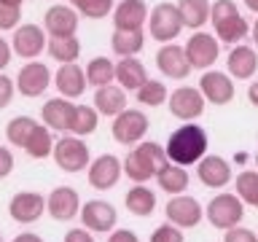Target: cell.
Segmentation results:
<instances>
[{
	"instance_id": "cell-18",
	"label": "cell",
	"mask_w": 258,
	"mask_h": 242,
	"mask_svg": "<svg viewBox=\"0 0 258 242\" xmlns=\"http://www.w3.org/2000/svg\"><path fill=\"white\" fill-rule=\"evenodd\" d=\"M199 89L205 94V100L213 105H229L234 100V81L229 73L205 70V76L199 78Z\"/></svg>"
},
{
	"instance_id": "cell-42",
	"label": "cell",
	"mask_w": 258,
	"mask_h": 242,
	"mask_svg": "<svg viewBox=\"0 0 258 242\" xmlns=\"http://www.w3.org/2000/svg\"><path fill=\"white\" fill-rule=\"evenodd\" d=\"M14 94H16V81H11L8 76L0 73V110L14 100Z\"/></svg>"
},
{
	"instance_id": "cell-17",
	"label": "cell",
	"mask_w": 258,
	"mask_h": 242,
	"mask_svg": "<svg viewBox=\"0 0 258 242\" xmlns=\"http://www.w3.org/2000/svg\"><path fill=\"white\" fill-rule=\"evenodd\" d=\"M46 32L43 27H38V24H19L11 38V48L16 56H22V59H35V56L46 48Z\"/></svg>"
},
{
	"instance_id": "cell-32",
	"label": "cell",
	"mask_w": 258,
	"mask_h": 242,
	"mask_svg": "<svg viewBox=\"0 0 258 242\" xmlns=\"http://www.w3.org/2000/svg\"><path fill=\"white\" fill-rule=\"evenodd\" d=\"M24 151L27 156L32 159H46L54 153V137H51V129L46 124H35V129L30 132L27 143H24Z\"/></svg>"
},
{
	"instance_id": "cell-40",
	"label": "cell",
	"mask_w": 258,
	"mask_h": 242,
	"mask_svg": "<svg viewBox=\"0 0 258 242\" xmlns=\"http://www.w3.org/2000/svg\"><path fill=\"white\" fill-rule=\"evenodd\" d=\"M22 22V6L0 3V30H16Z\"/></svg>"
},
{
	"instance_id": "cell-14",
	"label": "cell",
	"mask_w": 258,
	"mask_h": 242,
	"mask_svg": "<svg viewBox=\"0 0 258 242\" xmlns=\"http://www.w3.org/2000/svg\"><path fill=\"white\" fill-rule=\"evenodd\" d=\"M48 86H51V70L43 62L32 59L16 73V92L24 97H40Z\"/></svg>"
},
{
	"instance_id": "cell-36",
	"label": "cell",
	"mask_w": 258,
	"mask_h": 242,
	"mask_svg": "<svg viewBox=\"0 0 258 242\" xmlns=\"http://www.w3.org/2000/svg\"><path fill=\"white\" fill-rule=\"evenodd\" d=\"M35 124H38V121L32 118V116H16V118H11V121L6 124V137H8V143L24 148V143H27V137H30L32 129H35Z\"/></svg>"
},
{
	"instance_id": "cell-2",
	"label": "cell",
	"mask_w": 258,
	"mask_h": 242,
	"mask_svg": "<svg viewBox=\"0 0 258 242\" xmlns=\"http://www.w3.org/2000/svg\"><path fill=\"white\" fill-rule=\"evenodd\" d=\"M167 148H161L159 143L145 140L137 148H132L124 159V175L132 183H148L151 177H156V172L167 164Z\"/></svg>"
},
{
	"instance_id": "cell-6",
	"label": "cell",
	"mask_w": 258,
	"mask_h": 242,
	"mask_svg": "<svg viewBox=\"0 0 258 242\" xmlns=\"http://www.w3.org/2000/svg\"><path fill=\"white\" fill-rule=\"evenodd\" d=\"M148 30L151 38H156L159 43H172L183 30V16L177 3H159L148 14Z\"/></svg>"
},
{
	"instance_id": "cell-47",
	"label": "cell",
	"mask_w": 258,
	"mask_h": 242,
	"mask_svg": "<svg viewBox=\"0 0 258 242\" xmlns=\"http://www.w3.org/2000/svg\"><path fill=\"white\" fill-rule=\"evenodd\" d=\"M14 242H43V237H38L32 231H22L19 237H14Z\"/></svg>"
},
{
	"instance_id": "cell-16",
	"label": "cell",
	"mask_w": 258,
	"mask_h": 242,
	"mask_svg": "<svg viewBox=\"0 0 258 242\" xmlns=\"http://www.w3.org/2000/svg\"><path fill=\"white\" fill-rule=\"evenodd\" d=\"M46 213L54 221H73L76 215H81V197L76 189L70 186H59L46 197Z\"/></svg>"
},
{
	"instance_id": "cell-29",
	"label": "cell",
	"mask_w": 258,
	"mask_h": 242,
	"mask_svg": "<svg viewBox=\"0 0 258 242\" xmlns=\"http://www.w3.org/2000/svg\"><path fill=\"white\" fill-rule=\"evenodd\" d=\"M177 8H180V16H183V27L202 30L210 22L213 3L210 0H177Z\"/></svg>"
},
{
	"instance_id": "cell-33",
	"label": "cell",
	"mask_w": 258,
	"mask_h": 242,
	"mask_svg": "<svg viewBox=\"0 0 258 242\" xmlns=\"http://www.w3.org/2000/svg\"><path fill=\"white\" fill-rule=\"evenodd\" d=\"M86 78L94 89L108 86L116 81V65H113L108 56H94V59L86 65Z\"/></svg>"
},
{
	"instance_id": "cell-4",
	"label": "cell",
	"mask_w": 258,
	"mask_h": 242,
	"mask_svg": "<svg viewBox=\"0 0 258 242\" xmlns=\"http://www.w3.org/2000/svg\"><path fill=\"white\" fill-rule=\"evenodd\" d=\"M205 215L207 221L215 226V229H234V226L242 223V218H245V202H242L237 194H215L213 199H210V205L205 207Z\"/></svg>"
},
{
	"instance_id": "cell-26",
	"label": "cell",
	"mask_w": 258,
	"mask_h": 242,
	"mask_svg": "<svg viewBox=\"0 0 258 242\" xmlns=\"http://www.w3.org/2000/svg\"><path fill=\"white\" fill-rule=\"evenodd\" d=\"M116 81L118 86L124 89H140L145 81H148V73H145V65L135 56H121L118 65H116Z\"/></svg>"
},
{
	"instance_id": "cell-20",
	"label": "cell",
	"mask_w": 258,
	"mask_h": 242,
	"mask_svg": "<svg viewBox=\"0 0 258 242\" xmlns=\"http://www.w3.org/2000/svg\"><path fill=\"white\" fill-rule=\"evenodd\" d=\"M197 175L207 189H223L231 183V164L223 156H202L197 161Z\"/></svg>"
},
{
	"instance_id": "cell-23",
	"label": "cell",
	"mask_w": 258,
	"mask_h": 242,
	"mask_svg": "<svg viewBox=\"0 0 258 242\" xmlns=\"http://www.w3.org/2000/svg\"><path fill=\"white\" fill-rule=\"evenodd\" d=\"M73 113H76V105H73L68 97H54V100H48L43 105L40 118H43V124L48 129H54V132H68Z\"/></svg>"
},
{
	"instance_id": "cell-13",
	"label": "cell",
	"mask_w": 258,
	"mask_h": 242,
	"mask_svg": "<svg viewBox=\"0 0 258 242\" xmlns=\"http://www.w3.org/2000/svg\"><path fill=\"white\" fill-rule=\"evenodd\" d=\"M81 223L97 234L113 231L116 229V207L105 199H89L86 205H81Z\"/></svg>"
},
{
	"instance_id": "cell-50",
	"label": "cell",
	"mask_w": 258,
	"mask_h": 242,
	"mask_svg": "<svg viewBox=\"0 0 258 242\" xmlns=\"http://www.w3.org/2000/svg\"><path fill=\"white\" fill-rule=\"evenodd\" d=\"M245 6H247L253 14H258V0H245Z\"/></svg>"
},
{
	"instance_id": "cell-21",
	"label": "cell",
	"mask_w": 258,
	"mask_h": 242,
	"mask_svg": "<svg viewBox=\"0 0 258 242\" xmlns=\"http://www.w3.org/2000/svg\"><path fill=\"white\" fill-rule=\"evenodd\" d=\"M148 6L145 0H121L113 8V24L116 30H143V24L148 22Z\"/></svg>"
},
{
	"instance_id": "cell-44",
	"label": "cell",
	"mask_w": 258,
	"mask_h": 242,
	"mask_svg": "<svg viewBox=\"0 0 258 242\" xmlns=\"http://www.w3.org/2000/svg\"><path fill=\"white\" fill-rule=\"evenodd\" d=\"M64 242H94V234L86 229H70L68 234H64Z\"/></svg>"
},
{
	"instance_id": "cell-28",
	"label": "cell",
	"mask_w": 258,
	"mask_h": 242,
	"mask_svg": "<svg viewBox=\"0 0 258 242\" xmlns=\"http://www.w3.org/2000/svg\"><path fill=\"white\" fill-rule=\"evenodd\" d=\"M156 180H159V189L167 191V194H185L188 189V172H185V167L175 164V161H167L164 167L156 172Z\"/></svg>"
},
{
	"instance_id": "cell-45",
	"label": "cell",
	"mask_w": 258,
	"mask_h": 242,
	"mask_svg": "<svg viewBox=\"0 0 258 242\" xmlns=\"http://www.w3.org/2000/svg\"><path fill=\"white\" fill-rule=\"evenodd\" d=\"M108 242H140V237H137L132 229H113Z\"/></svg>"
},
{
	"instance_id": "cell-11",
	"label": "cell",
	"mask_w": 258,
	"mask_h": 242,
	"mask_svg": "<svg viewBox=\"0 0 258 242\" xmlns=\"http://www.w3.org/2000/svg\"><path fill=\"white\" fill-rule=\"evenodd\" d=\"M124 175V161H118L113 153H102L89 164V186L100 191H110Z\"/></svg>"
},
{
	"instance_id": "cell-49",
	"label": "cell",
	"mask_w": 258,
	"mask_h": 242,
	"mask_svg": "<svg viewBox=\"0 0 258 242\" xmlns=\"http://www.w3.org/2000/svg\"><path fill=\"white\" fill-rule=\"evenodd\" d=\"M250 35H253V43H255V48H258V19H255L253 27H250Z\"/></svg>"
},
{
	"instance_id": "cell-24",
	"label": "cell",
	"mask_w": 258,
	"mask_h": 242,
	"mask_svg": "<svg viewBox=\"0 0 258 242\" xmlns=\"http://www.w3.org/2000/svg\"><path fill=\"white\" fill-rule=\"evenodd\" d=\"M43 27L48 35H76L78 14L70 6H51L43 16Z\"/></svg>"
},
{
	"instance_id": "cell-25",
	"label": "cell",
	"mask_w": 258,
	"mask_h": 242,
	"mask_svg": "<svg viewBox=\"0 0 258 242\" xmlns=\"http://www.w3.org/2000/svg\"><path fill=\"white\" fill-rule=\"evenodd\" d=\"M94 108L100 110V116H118L126 108V89L116 84L94 89Z\"/></svg>"
},
{
	"instance_id": "cell-43",
	"label": "cell",
	"mask_w": 258,
	"mask_h": 242,
	"mask_svg": "<svg viewBox=\"0 0 258 242\" xmlns=\"http://www.w3.org/2000/svg\"><path fill=\"white\" fill-rule=\"evenodd\" d=\"M14 172V153L6 148V145H0V180L8 177Z\"/></svg>"
},
{
	"instance_id": "cell-46",
	"label": "cell",
	"mask_w": 258,
	"mask_h": 242,
	"mask_svg": "<svg viewBox=\"0 0 258 242\" xmlns=\"http://www.w3.org/2000/svg\"><path fill=\"white\" fill-rule=\"evenodd\" d=\"M11 51H14V48L8 46V40L0 38V73L8 68V62H11Z\"/></svg>"
},
{
	"instance_id": "cell-48",
	"label": "cell",
	"mask_w": 258,
	"mask_h": 242,
	"mask_svg": "<svg viewBox=\"0 0 258 242\" xmlns=\"http://www.w3.org/2000/svg\"><path fill=\"white\" fill-rule=\"evenodd\" d=\"M247 100L258 108V81H253V84H250V89H247Z\"/></svg>"
},
{
	"instance_id": "cell-37",
	"label": "cell",
	"mask_w": 258,
	"mask_h": 242,
	"mask_svg": "<svg viewBox=\"0 0 258 242\" xmlns=\"http://www.w3.org/2000/svg\"><path fill=\"white\" fill-rule=\"evenodd\" d=\"M167 100H169V92H167L164 81H151L148 78L140 89H137V102L151 105V108H156V105L167 102Z\"/></svg>"
},
{
	"instance_id": "cell-15",
	"label": "cell",
	"mask_w": 258,
	"mask_h": 242,
	"mask_svg": "<svg viewBox=\"0 0 258 242\" xmlns=\"http://www.w3.org/2000/svg\"><path fill=\"white\" fill-rule=\"evenodd\" d=\"M46 213V197L38 191H19L8 202V215L16 223H35Z\"/></svg>"
},
{
	"instance_id": "cell-38",
	"label": "cell",
	"mask_w": 258,
	"mask_h": 242,
	"mask_svg": "<svg viewBox=\"0 0 258 242\" xmlns=\"http://www.w3.org/2000/svg\"><path fill=\"white\" fill-rule=\"evenodd\" d=\"M76 11H81L89 19H102V16H108L113 11V0H84Z\"/></svg>"
},
{
	"instance_id": "cell-19",
	"label": "cell",
	"mask_w": 258,
	"mask_h": 242,
	"mask_svg": "<svg viewBox=\"0 0 258 242\" xmlns=\"http://www.w3.org/2000/svg\"><path fill=\"white\" fill-rule=\"evenodd\" d=\"M54 86L59 89L62 97L76 100V97H81L86 92V86H89L86 70L78 68V62H62L59 70L54 73Z\"/></svg>"
},
{
	"instance_id": "cell-27",
	"label": "cell",
	"mask_w": 258,
	"mask_h": 242,
	"mask_svg": "<svg viewBox=\"0 0 258 242\" xmlns=\"http://www.w3.org/2000/svg\"><path fill=\"white\" fill-rule=\"evenodd\" d=\"M124 205L132 215L137 218H148L153 210H156V194L151 189H145V183H135L132 189L126 191L124 197Z\"/></svg>"
},
{
	"instance_id": "cell-35",
	"label": "cell",
	"mask_w": 258,
	"mask_h": 242,
	"mask_svg": "<svg viewBox=\"0 0 258 242\" xmlns=\"http://www.w3.org/2000/svg\"><path fill=\"white\" fill-rule=\"evenodd\" d=\"M237 197L245 202V205L258 207V169H245V172L237 175Z\"/></svg>"
},
{
	"instance_id": "cell-52",
	"label": "cell",
	"mask_w": 258,
	"mask_h": 242,
	"mask_svg": "<svg viewBox=\"0 0 258 242\" xmlns=\"http://www.w3.org/2000/svg\"><path fill=\"white\" fill-rule=\"evenodd\" d=\"M70 3H73V6H76V8H78L81 3H84V0H70Z\"/></svg>"
},
{
	"instance_id": "cell-7",
	"label": "cell",
	"mask_w": 258,
	"mask_h": 242,
	"mask_svg": "<svg viewBox=\"0 0 258 242\" xmlns=\"http://www.w3.org/2000/svg\"><path fill=\"white\" fill-rule=\"evenodd\" d=\"M148 132V116L137 108H124L118 116H113L110 135L118 145H135Z\"/></svg>"
},
{
	"instance_id": "cell-51",
	"label": "cell",
	"mask_w": 258,
	"mask_h": 242,
	"mask_svg": "<svg viewBox=\"0 0 258 242\" xmlns=\"http://www.w3.org/2000/svg\"><path fill=\"white\" fill-rule=\"evenodd\" d=\"M0 3H8V6H22V0H0Z\"/></svg>"
},
{
	"instance_id": "cell-12",
	"label": "cell",
	"mask_w": 258,
	"mask_h": 242,
	"mask_svg": "<svg viewBox=\"0 0 258 242\" xmlns=\"http://www.w3.org/2000/svg\"><path fill=\"white\" fill-rule=\"evenodd\" d=\"M156 68L161 70V76L172 78V81H185L188 73L194 70L188 62V54H185L183 46L177 43H164L156 54Z\"/></svg>"
},
{
	"instance_id": "cell-9",
	"label": "cell",
	"mask_w": 258,
	"mask_h": 242,
	"mask_svg": "<svg viewBox=\"0 0 258 242\" xmlns=\"http://www.w3.org/2000/svg\"><path fill=\"white\" fill-rule=\"evenodd\" d=\"M185 54H188V62L194 70H210L215 65L218 54H221V43H218L215 35L197 30L185 43Z\"/></svg>"
},
{
	"instance_id": "cell-54",
	"label": "cell",
	"mask_w": 258,
	"mask_h": 242,
	"mask_svg": "<svg viewBox=\"0 0 258 242\" xmlns=\"http://www.w3.org/2000/svg\"><path fill=\"white\" fill-rule=\"evenodd\" d=\"M0 242H3V237H0Z\"/></svg>"
},
{
	"instance_id": "cell-39",
	"label": "cell",
	"mask_w": 258,
	"mask_h": 242,
	"mask_svg": "<svg viewBox=\"0 0 258 242\" xmlns=\"http://www.w3.org/2000/svg\"><path fill=\"white\" fill-rule=\"evenodd\" d=\"M151 242H185V237H183L180 226L167 221V223H161V226H156V229L151 231Z\"/></svg>"
},
{
	"instance_id": "cell-31",
	"label": "cell",
	"mask_w": 258,
	"mask_h": 242,
	"mask_svg": "<svg viewBox=\"0 0 258 242\" xmlns=\"http://www.w3.org/2000/svg\"><path fill=\"white\" fill-rule=\"evenodd\" d=\"M46 48H48V56L56 62H76L81 54V40L76 35H51Z\"/></svg>"
},
{
	"instance_id": "cell-30",
	"label": "cell",
	"mask_w": 258,
	"mask_h": 242,
	"mask_svg": "<svg viewBox=\"0 0 258 242\" xmlns=\"http://www.w3.org/2000/svg\"><path fill=\"white\" fill-rule=\"evenodd\" d=\"M110 46L118 56H135L143 51L145 35H143V30H113Z\"/></svg>"
},
{
	"instance_id": "cell-10",
	"label": "cell",
	"mask_w": 258,
	"mask_h": 242,
	"mask_svg": "<svg viewBox=\"0 0 258 242\" xmlns=\"http://www.w3.org/2000/svg\"><path fill=\"white\" fill-rule=\"evenodd\" d=\"M164 213H167V221L180 226V229H194V226L205 218L202 205L194 197H188V194H175V197L167 202Z\"/></svg>"
},
{
	"instance_id": "cell-41",
	"label": "cell",
	"mask_w": 258,
	"mask_h": 242,
	"mask_svg": "<svg viewBox=\"0 0 258 242\" xmlns=\"http://www.w3.org/2000/svg\"><path fill=\"white\" fill-rule=\"evenodd\" d=\"M223 242H258V234L245 229V226H234V229H226Z\"/></svg>"
},
{
	"instance_id": "cell-1",
	"label": "cell",
	"mask_w": 258,
	"mask_h": 242,
	"mask_svg": "<svg viewBox=\"0 0 258 242\" xmlns=\"http://www.w3.org/2000/svg\"><path fill=\"white\" fill-rule=\"evenodd\" d=\"M167 159L180 167H191L207 153V132L199 124H183L167 140Z\"/></svg>"
},
{
	"instance_id": "cell-8",
	"label": "cell",
	"mask_w": 258,
	"mask_h": 242,
	"mask_svg": "<svg viewBox=\"0 0 258 242\" xmlns=\"http://www.w3.org/2000/svg\"><path fill=\"white\" fill-rule=\"evenodd\" d=\"M169 113L180 121H197L205 113V94L197 86H177L175 92H169Z\"/></svg>"
},
{
	"instance_id": "cell-5",
	"label": "cell",
	"mask_w": 258,
	"mask_h": 242,
	"mask_svg": "<svg viewBox=\"0 0 258 242\" xmlns=\"http://www.w3.org/2000/svg\"><path fill=\"white\" fill-rule=\"evenodd\" d=\"M54 161L64 172H81V169H89V164H92V153H89V145L84 143V137L70 132L54 143Z\"/></svg>"
},
{
	"instance_id": "cell-3",
	"label": "cell",
	"mask_w": 258,
	"mask_h": 242,
	"mask_svg": "<svg viewBox=\"0 0 258 242\" xmlns=\"http://www.w3.org/2000/svg\"><path fill=\"white\" fill-rule=\"evenodd\" d=\"M210 22L215 27V38L223 40V43H231V46L242 43L250 32L245 16L239 14L234 0H215L213 11H210Z\"/></svg>"
},
{
	"instance_id": "cell-34",
	"label": "cell",
	"mask_w": 258,
	"mask_h": 242,
	"mask_svg": "<svg viewBox=\"0 0 258 242\" xmlns=\"http://www.w3.org/2000/svg\"><path fill=\"white\" fill-rule=\"evenodd\" d=\"M97 118H100V110L94 105H76V113H73V121H70V129L68 132L78 135V137H86L97 129Z\"/></svg>"
},
{
	"instance_id": "cell-22",
	"label": "cell",
	"mask_w": 258,
	"mask_h": 242,
	"mask_svg": "<svg viewBox=\"0 0 258 242\" xmlns=\"http://www.w3.org/2000/svg\"><path fill=\"white\" fill-rule=\"evenodd\" d=\"M226 68H229V76L237 81H247L255 76L258 70V54L253 46H242L237 43L226 56Z\"/></svg>"
},
{
	"instance_id": "cell-53",
	"label": "cell",
	"mask_w": 258,
	"mask_h": 242,
	"mask_svg": "<svg viewBox=\"0 0 258 242\" xmlns=\"http://www.w3.org/2000/svg\"><path fill=\"white\" fill-rule=\"evenodd\" d=\"M255 167H258V151H255Z\"/></svg>"
}]
</instances>
